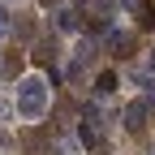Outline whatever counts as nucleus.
<instances>
[{
  "mask_svg": "<svg viewBox=\"0 0 155 155\" xmlns=\"http://www.w3.org/2000/svg\"><path fill=\"white\" fill-rule=\"evenodd\" d=\"M13 108H17V116H26V121L43 116V108H48V82H43V78H22V82H17Z\"/></svg>",
  "mask_w": 155,
  "mask_h": 155,
  "instance_id": "nucleus-1",
  "label": "nucleus"
},
{
  "mask_svg": "<svg viewBox=\"0 0 155 155\" xmlns=\"http://www.w3.org/2000/svg\"><path fill=\"white\" fill-rule=\"evenodd\" d=\"M9 112H13V108H9V104H5V99H0V121H5V116H9Z\"/></svg>",
  "mask_w": 155,
  "mask_h": 155,
  "instance_id": "nucleus-12",
  "label": "nucleus"
},
{
  "mask_svg": "<svg viewBox=\"0 0 155 155\" xmlns=\"http://www.w3.org/2000/svg\"><path fill=\"white\" fill-rule=\"evenodd\" d=\"M116 5H125V9H138V5H142V0H116Z\"/></svg>",
  "mask_w": 155,
  "mask_h": 155,
  "instance_id": "nucleus-11",
  "label": "nucleus"
},
{
  "mask_svg": "<svg viewBox=\"0 0 155 155\" xmlns=\"http://www.w3.org/2000/svg\"><path fill=\"white\" fill-rule=\"evenodd\" d=\"M112 91H116V73H112V69H104L99 78H95V95H112Z\"/></svg>",
  "mask_w": 155,
  "mask_h": 155,
  "instance_id": "nucleus-4",
  "label": "nucleus"
},
{
  "mask_svg": "<svg viewBox=\"0 0 155 155\" xmlns=\"http://www.w3.org/2000/svg\"><path fill=\"white\" fill-rule=\"evenodd\" d=\"M147 116H151L147 99H134V104L125 108V129H129V134H142V129H147Z\"/></svg>",
  "mask_w": 155,
  "mask_h": 155,
  "instance_id": "nucleus-2",
  "label": "nucleus"
},
{
  "mask_svg": "<svg viewBox=\"0 0 155 155\" xmlns=\"http://www.w3.org/2000/svg\"><path fill=\"white\" fill-rule=\"evenodd\" d=\"M48 138H52L48 129H26V134H22V142H26V147H43Z\"/></svg>",
  "mask_w": 155,
  "mask_h": 155,
  "instance_id": "nucleus-6",
  "label": "nucleus"
},
{
  "mask_svg": "<svg viewBox=\"0 0 155 155\" xmlns=\"http://www.w3.org/2000/svg\"><path fill=\"white\" fill-rule=\"evenodd\" d=\"M22 65H26V56H22V52H13L9 61H5V73H9V78H17V73H22Z\"/></svg>",
  "mask_w": 155,
  "mask_h": 155,
  "instance_id": "nucleus-7",
  "label": "nucleus"
},
{
  "mask_svg": "<svg viewBox=\"0 0 155 155\" xmlns=\"http://www.w3.org/2000/svg\"><path fill=\"white\" fill-rule=\"evenodd\" d=\"M56 17H61V30H73V26H78V13H73V9H61Z\"/></svg>",
  "mask_w": 155,
  "mask_h": 155,
  "instance_id": "nucleus-8",
  "label": "nucleus"
},
{
  "mask_svg": "<svg viewBox=\"0 0 155 155\" xmlns=\"http://www.w3.org/2000/svg\"><path fill=\"white\" fill-rule=\"evenodd\" d=\"M108 48H112V56H134V35H112Z\"/></svg>",
  "mask_w": 155,
  "mask_h": 155,
  "instance_id": "nucleus-3",
  "label": "nucleus"
},
{
  "mask_svg": "<svg viewBox=\"0 0 155 155\" xmlns=\"http://www.w3.org/2000/svg\"><path fill=\"white\" fill-rule=\"evenodd\" d=\"M39 5H43V9H61L65 0H39Z\"/></svg>",
  "mask_w": 155,
  "mask_h": 155,
  "instance_id": "nucleus-10",
  "label": "nucleus"
},
{
  "mask_svg": "<svg viewBox=\"0 0 155 155\" xmlns=\"http://www.w3.org/2000/svg\"><path fill=\"white\" fill-rule=\"evenodd\" d=\"M151 69H155V52H151Z\"/></svg>",
  "mask_w": 155,
  "mask_h": 155,
  "instance_id": "nucleus-13",
  "label": "nucleus"
},
{
  "mask_svg": "<svg viewBox=\"0 0 155 155\" xmlns=\"http://www.w3.org/2000/svg\"><path fill=\"white\" fill-rule=\"evenodd\" d=\"M134 13H138V26H142V30H155V5H147V0H142Z\"/></svg>",
  "mask_w": 155,
  "mask_h": 155,
  "instance_id": "nucleus-5",
  "label": "nucleus"
},
{
  "mask_svg": "<svg viewBox=\"0 0 155 155\" xmlns=\"http://www.w3.org/2000/svg\"><path fill=\"white\" fill-rule=\"evenodd\" d=\"M9 26H13V22H9V9H5V5H0V35H5Z\"/></svg>",
  "mask_w": 155,
  "mask_h": 155,
  "instance_id": "nucleus-9",
  "label": "nucleus"
}]
</instances>
